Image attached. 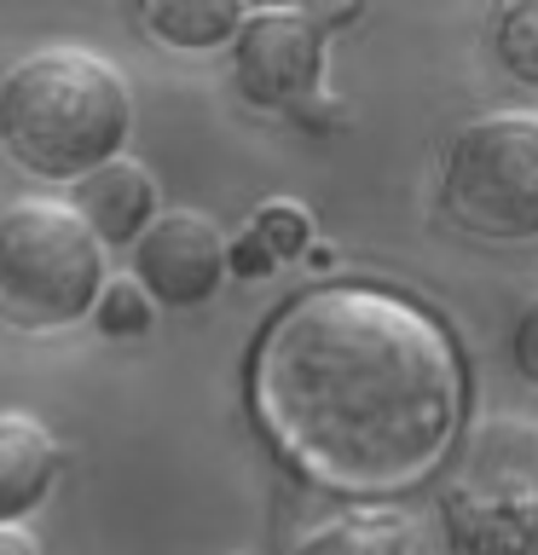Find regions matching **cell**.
Returning <instances> with one entry per match:
<instances>
[{
    "label": "cell",
    "mask_w": 538,
    "mask_h": 555,
    "mask_svg": "<svg viewBox=\"0 0 538 555\" xmlns=\"http://www.w3.org/2000/svg\"><path fill=\"white\" fill-rule=\"evenodd\" d=\"M249 399L267 440L319 486L399 492L458 440L463 364L417 301L324 284L260 330Z\"/></svg>",
    "instance_id": "1"
},
{
    "label": "cell",
    "mask_w": 538,
    "mask_h": 555,
    "mask_svg": "<svg viewBox=\"0 0 538 555\" xmlns=\"http://www.w3.org/2000/svg\"><path fill=\"white\" fill-rule=\"evenodd\" d=\"M133 128L128 81L87 47H47L0 81V145L35 180H87Z\"/></svg>",
    "instance_id": "2"
},
{
    "label": "cell",
    "mask_w": 538,
    "mask_h": 555,
    "mask_svg": "<svg viewBox=\"0 0 538 555\" xmlns=\"http://www.w3.org/2000/svg\"><path fill=\"white\" fill-rule=\"evenodd\" d=\"M104 295V249L64 203H12L0 215V324L64 330Z\"/></svg>",
    "instance_id": "3"
},
{
    "label": "cell",
    "mask_w": 538,
    "mask_h": 555,
    "mask_svg": "<svg viewBox=\"0 0 538 555\" xmlns=\"http://www.w3.org/2000/svg\"><path fill=\"white\" fill-rule=\"evenodd\" d=\"M440 515L458 555H538V428L486 423L446 480Z\"/></svg>",
    "instance_id": "4"
},
{
    "label": "cell",
    "mask_w": 538,
    "mask_h": 555,
    "mask_svg": "<svg viewBox=\"0 0 538 555\" xmlns=\"http://www.w3.org/2000/svg\"><path fill=\"white\" fill-rule=\"evenodd\" d=\"M446 215L475 237H538V116H481L451 139L440 173Z\"/></svg>",
    "instance_id": "5"
},
{
    "label": "cell",
    "mask_w": 538,
    "mask_h": 555,
    "mask_svg": "<svg viewBox=\"0 0 538 555\" xmlns=\"http://www.w3.org/2000/svg\"><path fill=\"white\" fill-rule=\"evenodd\" d=\"M232 41V81L260 111H284L319 93L324 41L307 12H243Z\"/></svg>",
    "instance_id": "6"
},
{
    "label": "cell",
    "mask_w": 538,
    "mask_h": 555,
    "mask_svg": "<svg viewBox=\"0 0 538 555\" xmlns=\"http://www.w3.org/2000/svg\"><path fill=\"white\" fill-rule=\"evenodd\" d=\"M133 278L151 301L163 307H197L220 289L226 278V237L215 232V220L203 215H156L133 243Z\"/></svg>",
    "instance_id": "7"
},
{
    "label": "cell",
    "mask_w": 538,
    "mask_h": 555,
    "mask_svg": "<svg viewBox=\"0 0 538 555\" xmlns=\"http://www.w3.org/2000/svg\"><path fill=\"white\" fill-rule=\"evenodd\" d=\"M87 232H93V243L104 249V243H116V249H133L139 232L156 220V185L151 173L139 163H104L93 168L87 180H76V208H69Z\"/></svg>",
    "instance_id": "8"
},
{
    "label": "cell",
    "mask_w": 538,
    "mask_h": 555,
    "mask_svg": "<svg viewBox=\"0 0 538 555\" xmlns=\"http://www.w3.org/2000/svg\"><path fill=\"white\" fill-rule=\"evenodd\" d=\"M59 480V446L24 411H0V527L29 515Z\"/></svg>",
    "instance_id": "9"
},
{
    "label": "cell",
    "mask_w": 538,
    "mask_h": 555,
    "mask_svg": "<svg viewBox=\"0 0 538 555\" xmlns=\"http://www.w3.org/2000/svg\"><path fill=\"white\" fill-rule=\"evenodd\" d=\"M139 24L180 52H208L238 35L243 7L232 0H151V7H139Z\"/></svg>",
    "instance_id": "10"
},
{
    "label": "cell",
    "mask_w": 538,
    "mask_h": 555,
    "mask_svg": "<svg viewBox=\"0 0 538 555\" xmlns=\"http://www.w3.org/2000/svg\"><path fill=\"white\" fill-rule=\"evenodd\" d=\"M307 237H312V220H307L302 203H267L249 225V243L232 255V267L238 272H267V267H278V260L302 255Z\"/></svg>",
    "instance_id": "11"
},
{
    "label": "cell",
    "mask_w": 538,
    "mask_h": 555,
    "mask_svg": "<svg viewBox=\"0 0 538 555\" xmlns=\"http://www.w3.org/2000/svg\"><path fill=\"white\" fill-rule=\"evenodd\" d=\"M290 555H406V532L388 515H342L307 532Z\"/></svg>",
    "instance_id": "12"
},
{
    "label": "cell",
    "mask_w": 538,
    "mask_h": 555,
    "mask_svg": "<svg viewBox=\"0 0 538 555\" xmlns=\"http://www.w3.org/2000/svg\"><path fill=\"white\" fill-rule=\"evenodd\" d=\"M492 52L515 81L538 87V0H515L492 17Z\"/></svg>",
    "instance_id": "13"
},
{
    "label": "cell",
    "mask_w": 538,
    "mask_h": 555,
    "mask_svg": "<svg viewBox=\"0 0 538 555\" xmlns=\"http://www.w3.org/2000/svg\"><path fill=\"white\" fill-rule=\"evenodd\" d=\"M93 319L104 336H139V330L151 324V307H145V289L139 284H104Z\"/></svg>",
    "instance_id": "14"
},
{
    "label": "cell",
    "mask_w": 538,
    "mask_h": 555,
    "mask_svg": "<svg viewBox=\"0 0 538 555\" xmlns=\"http://www.w3.org/2000/svg\"><path fill=\"white\" fill-rule=\"evenodd\" d=\"M510 353H515V371L538 388V295L527 307H521V319H515V336H510Z\"/></svg>",
    "instance_id": "15"
},
{
    "label": "cell",
    "mask_w": 538,
    "mask_h": 555,
    "mask_svg": "<svg viewBox=\"0 0 538 555\" xmlns=\"http://www.w3.org/2000/svg\"><path fill=\"white\" fill-rule=\"evenodd\" d=\"M0 555H35V538L17 527H0Z\"/></svg>",
    "instance_id": "16"
}]
</instances>
